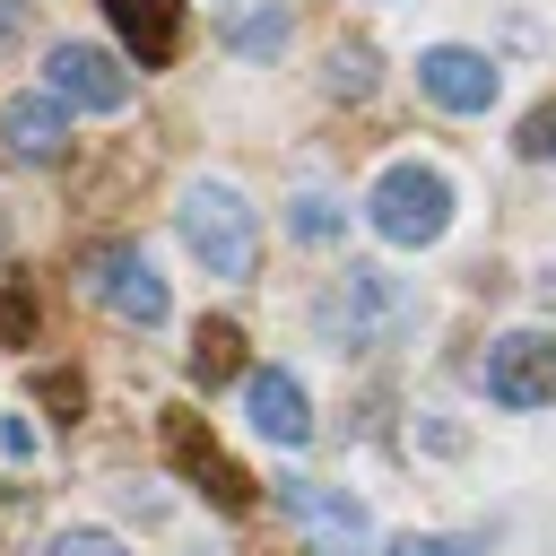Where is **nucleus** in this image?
Returning <instances> with one entry per match:
<instances>
[{
	"label": "nucleus",
	"mask_w": 556,
	"mask_h": 556,
	"mask_svg": "<svg viewBox=\"0 0 556 556\" xmlns=\"http://www.w3.org/2000/svg\"><path fill=\"white\" fill-rule=\"evenodd\" d=\"M486 400L495 408H556V330H504L486 348Z\"/></svg>",
	"instance_id": "423d86ee"
},
{
	"label": "nucleus",
	"mask_w": 556,
	"mask_h": 556,
	"mask_svg": "<svg viewBox=\"0 0 556 556\" xmlns=\"http://www.w3.org/2000/svg\"><path fill=\"white\" fill-rule=\"evenodd\" d=\"M35 391H43L52 408H61V426H70V417H78V400H87V391H78V374H43Z\"/></svg>",
	"instance_id": "412c9836"
},
{
	"label": "nucleus",
	"mask_w": 556,
	"mask_h": 556,
	"mask_svg": "<svg viewBox=\"0 0 556 556\" xmlns=\"http://www.w3.org/2000/svg\"><path fill=\"white\" fill-rule=\"evenodd\" d=\"M156 443H165V469H174V478H191L217 513H252V495H261V486H252V469L208 434V417H200V408H165V417H156Z\"/></svg>",
	"instance_id": "f03ea898"
},
{
	"label": "nucleus",
	"mask_w": 556,
	"mask_h": 556,
	"mask_svg": "<svg viewBox=\"0 0 556 556\" xmlns=\"http://www.w3.org/2000/svg\"><path fill=\"white\" fill-rule=\"evenodd\" d=\"M513 148H521L530 165H556V96H547V104H530V122L513 130Z\"/></svg>",
	"instance_id": "f3484780"
},
{
	"label": "nucleus",
	"mask_w": 556,
	"mask_h": 556,
	"mask_svg": "<svg viewBox=\"0 0 556 556\" xmlns=\"http://www.w3.org/2000/svg\"><path fill=\"white\" fill-rule=\"evenodd\" d=\"M243 417H252V434H269V443H304V434H313V400H304V382L278 374V365H252V374H243Z\"/></svg>",
	"instance_id": "9b49d317"
},
{
	"label": "nucleus",
	"mask_w": 556,
	"mask_h": 556,
	"mask_svg": "<svg viewBox=\"0 0 556 556\" xmlns=\"http://www.w3.org/2000/svg\"><path fill=\"white\" fill-rule=\"evenodd\" d=\"M43 556H130V547H122L113 530H61V539H52Z\"/></svg>",
	"instance_id": "6ab92c4d"
},
{
	"label": "nucleus",
	"mask_w": 556,
	"mask_h": 556,
	"mask_svg": "<svg viewBox=\"0 0 556 556\" xmlns=\"http://www.w3.org/2000/svg\"><path fill=\"white\" fill-rule=\"evenodd\" d=\"M287 226H295L304 243H321V235H339V208H330V200H295V217H287Z\"/></svg>",
	"instance_id": "aec40b11"
},
{
	"label": "nucleus",
	"mask_w": 556,
	"mask_h": 556,
	"mask_svg": "<svg viewBox=\"0 0 556 556\" xmlns=\"http://www.w3.org/2000/svg\"><path fill=\"white\" fill-rule=\"evenodd\" d=\"M104 17H113V35H122L130 70H165V61L182 52V26H191L182 0H104Z\"/></svg>",
	"instance_id": "9d476101"
},
{
	"label": "nucleus",
	"mask_w": 556,
	"mask_h": 556,
	"mask_svg": "<svg viewBox=\"0 0 556 556\" xmlns=\"http://www.w3.org/2000/svg\"><path fill=\"white\" fill-rule=\"evenodd\" d=\"M365 217H374V235L382 243H434L443 226H452V182L434 174V165H391L374 191H365Z\"/></svg>",
	"instance_id": "7ed1b4c3"
},
{
	"label": "nucleus",
	"mask_w": 556,
	"mask_h": 556,
	"mask_svg": "<svg viewBox=\"0 0 556 556\" xmlns=\"http://www.w3.org/2000/svg\"><path fill=\"white\" fill-rule=\"evenodd\" d=\"M35 313H43L35 278H9V295H0V348H26L35 339Z\"/></svg>",
	"instance_id": "4468645a"
},
{
	"label": "nucleus",
	"mask_w": 556,
	"mask_h": 556,
	"mask_svg": "<svg viewBox=\"0 0 556 556\" xmlns=\"http://www.w3.org/2000/svg\"><path fill=\"white\" fill-rule=\"evenodd\" d=\"M330 87H339V96H365V87H374V52H365V43H348V52L330 61Z\"/></svg>",
	"instance_id": "a211bd4d"
},
{
	"label": "nucleus",
	"mask_w": 556,
	"mask_h": 556,
	"mask_svg": "<svg viewBox=\"0 0 556 556\" xmlns=\"http://www.w3.org/2000/svg\"><path fill=\"white\" fill-rule=\"evenodd\" d=\"M408 321V295L382 278V269H348L339 287H330V304H321V330L339 339V356L348 348H374V339H391Z\"/></svg>",
	"instance_id": "39448f33"
},
{
	"label": "nucleus",
	"mask_w": 556,
	"mask_h": 556,
	"mask_svg": "<svg viewBox=\"0 0 556 556\" xmlns=\"http://www.w3.org/2000/svg\"><path fill=\"white\" fill-rule=\"evenodd\" d=\"M17 26H26V9H17V0H0V52L17 43Z\"/></svg>",
	"instance_id": "4be33fe9"
},
{
	"label": "nucleus",
	"mask_w": 556,
	"mask_h": 556,
	"mask_svg": "<svg viewBox=\"0 0 556 556\" xmlns=\"http://www.w3.org/2000/svg\"><path fill=\"white\" fill-rule=\"evenodd\" d=\"M226 35H235V52H252V61H261V52H278V43H287V9L269 0V9H252V17H235Z\"/></svg>",
	"instance_id": "2eb2a0df"
},
{
	"label": "nucleus",
	"mask_w": 556,
	"mask_h": 556,
	"mask_svg": "<svg viewBox=\"0 0 556 556\" xmlns=\"http://www.w3.org/2000/svg\"><path fill=\"white\" fill-rule=\"evenodd\" d=\"M174 217H182V243L208 261V278H252L261 269V217L243 208L235 182H191Z\"/></svg>",
	"instance_id": "f257e3e1"
},
{
	"label": "nucleus",
	"mask_w": 556,
	"mask_h": 556,
	"mask_svg": "<svg viewBox=\"0 0 556 556\" xmlns=\"http://www.w3.org/2000/svg\"><path fill=\"white\" fill-rule=\"evenodd\" d=\"M0 139H9V156H26V165H61V156H70V104H61V96H9V104H0Z\"/></svg>",
	"instance_id": "f8f14e48"
},
{
	"label": "nucleus",
	"mask_w": 556,
	"mask_h": 556,
	"mask_svg": "<svg viewBox=\"0 0 556 556\" xmlns=\"http://www.w3.org/2000/svg\"><path fill=\"white\" fill-rule=\"evenodd\" d=\"M182 374H191L200 391H226V382H243V374H252V356H243V321L208 313V321L191 330V348H182Z\"/></svg>",
	"instance_id": "ddd939ff"
},
{
	"label": "nucleus",
	"mask_w": 556,
	"mask_h": 556,
	"mask_svg": "<svg viewBox=\"0 0 556 556\" xmlns=\"http://www.w3.org/2000/svg\"><path fill=\"white\" fill-rule=\"evenodd\" d=\"M278 504L295 513L304 556H374V521L348 486H313V478H278Z\"/></svg>",
	"instance_id": "20e7f679"
},
{
	"label": "nucleus",
	"mask_w": 556,
	"mask_h": 556,
	"mask_svg": "<svg viewBox=\"0 0 556 556\" xmlns=\"http://www.w3.org/2000/svg\"><path fill=\"white\" fill-rule=\"evenodd\" d=\"M87 287H96V304L113 313V321H130V330H156L165 321V278L148 269V252H130V243H104L96 261H87Z\"/></svg>",
	"instance_id": "6e6552de"
},
{
	"label": "nucleus",
	"mask_w": 556,
	"mask_h": 556,
	"mask_svg": "<svg viewBox=\"0 0 556 556\" xmlns=\"http://www.w3.org/2000/svg\"><path fill=\"white\" fill-rule=\"evenodd\" d=\"M382 556H486V539H469V530H408Z\"/></svg>",
	"instance_id": "dca6fc26"
},
{
	"label": "nucleus",
	"mask_w": 556,
	"mask_h": 556,
	"mask_svg": "<svg viewBox=\"0 0 556 556\" xmlns=\"http://www.w3.org/2000/svg\"><path fill=\"white\" fill-rule=\"evenodd\" d=\"M417 87H426L443 113H486L504 78H495L486 52H469V43H434V52H417Z\"/></svg>",
	"instance_id": "1a4fd4ad"
},
{
	"label": "nucleus",
	"mask_w": 556,
	"mask_h": 556,
	"mask_svg": "<svg viewBox=\"0 0 556 556\" xmlns=\"http://www.w3.org/2000/svg\"><path fill=\"white\" fill-rule=\"evenodd\" d=\"M43 78H52V96L78 104V113H122L130 87H139V70H130L122 52H104V43H52Z\"/></svg>",
	"instance_id": "0eeeda50"
}]
</instances>
